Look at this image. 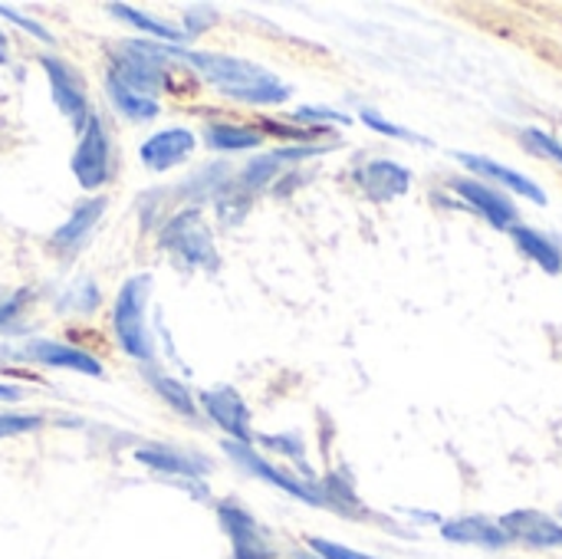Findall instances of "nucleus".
<instances>
[{
  "instance_id": "obj_1",
  "label": "nucleus",
  "mask_w": 562,
  "mask_h": 559,
  "mask_svg": "<svg viewBox=\"0 0 562 559\" xmlns=\"http://www.w3.org/2000/svg\"><path fill=\"white\" fill-rule=\"evenodd\" d=\"M181 59L221 96L234 102H250V105H280L290 99V86L270 72L260 63H250L244 56L231 53H211V49H184Z\"/></svg>"
},
{
  "instance_id": "obj_2",
  "label": "nucleus",
  "mask_w": 562,
  "mask_h": 559,
  "mask_svg": "<svg viewBox=\"0 0 562 559\" xmlns=\"http://www.w3.org/2000/svg\"><path fill=\"white\" fill-rule=\"evenodd\" d=\"M148 293H151V277L148 273H138V277H128L115 297V306H112V329H115V339L122 346L125 356L138 359L142 366L151 362L155 356V346H151V336L145 329V303H148Z\"/></svg>"
},
{
  "instance_id": "obj_3",
  "label": "nucleus",
  "mask_w": 562,
  "mask_h": 559,
  "mask_svg": "<svg viewBox=\"0 0 562 559\" xmlns=\"http://www.w3.org/2000/svg\"><path fill=\"white\" fill-rule=\"evenodd\" d=\"M158 244L168 254H175L181 264H188V267H201V270H214L217 267V247H214L211 227L204 224L201 211H194V208L175 214L165 224Z\"/></svg>"
},
{
  "instance_id": "obj_4",
  "label": "nucleus",
  "mask_w": 562,
  "mask_h": 559,
  "mask_svg": "<svg viewBox=\"0 0 562 559\" xmlns=\"http://www.w3.org/2000/svg\"><path fill=\"white\" fill-rule=\"evenodd\" d=\"M224 455H227L234 465H240L247 474H254V478H260V481H267V484L280 488L283 494H290V497H296V501H303V504H313V507H326V494H323V488H316L313 481H300V478L286 474L283 468H277V465L263 461L250 445L224 441Z\"/></svg>"
},
{
  "instance_id": "obj_5",
  "label": "nucleus",
  "mask_w": 562,
  "mask_h": 559,
  "mask_svg": "<svg viewBox=\"0 0 562 559\" xmlns=\"http://www.w3.org/2000/svg\"><path fill=\"white\" fill-rule=\"evenodd\" d=\"M40 66H43V72L49 79V96H53L56 109L69 119V125L76 132L86 128V122H89V99H86V82H82L79 69L72 63L59 59V56H49V53L40 56Z\"/></svg>"
},
{
  "instance_id": "obj_6",
  "label": "nucleus",
  "mask_w": 562,
  "mask_h": 559,
  "mask_svg": "<svg viewBox=\"0 0 562 559\" xmlns=\"http://www.w3.org/2000/svg\"><path fill=\"white\" fill-rule=\"evenodd\" d=\"M72 175H76L79 188H86V191L102 188L109 178V132L99 115H89V122L79 135V145L72 152Z\"/></svg>"
},
{
  "instance_id": "obj_7",
  "label": "nucleus",
  "mask_w": 562,
  "mask_h": 559,
  "mask_svg": "<svg viewBox=\"0 0 562 559\" xmlns=\"http://www.w3.org/2000/svg\"><path fill=\"white\" fill-rule=\"evenodd\" d=\"M451 191L461 198V204H468L474 214H481L491 227L510 231L517 224V204L507 194L494 191L491 185H484L477 178H454L451 181Z\"/></svg>"
},
{
  "instance_id": "obj_8",
  "label": "nucleus",
  "mask_w": 562,
  "mask_h": 559,
  "mask_svg": "<svg viewBox=\"0 0 562 559\" xmlns=\"http://www.w3.org/2000/svg\"><path fill=\"white\" fill-rule=\"evenodd\" d=\"M356 185L362 188V194L375 204H389L398 201L402 194H408L412 188V171L392 158H372L362 168H356Z\"/></svg>"
},
{
  "instance_id": "obj_9",
  "label": "nucleus",
  "mask_w": 562,
  "mask_h": 559,
  "mask_svg": "<svg viewBox=\"0 0 562 559\" xmlns=\"http://www.w3.org/2000/svg\"><path fill=\"white\" fill-rule=\"evenodd\" d=\"M221 527L231 537L234 547V559H273V547L267 544V534L260 530V524L234 501H224L217 507Z\"/></svg>"
},
{
  "instance_id": "obj_10",
  "label": "nucleus",
  "mask_w": 562,
  "mask_h": 559,
  "mask_svg": "<svg viewBox=\"0 0 562 559\" xmlns=\"http://www.w3.org/2000/svg\"><path fill=\"white\" fill-rule=\"evenodd\" d=\"M201 405L207 412V418L224 428L231 435V441L237 445H254V432H250V412L244 405V399L231 389V385H217V389H207L201 395Z\"/></svg>"
},
{
  "instance_id": "obj_11",
  "label": "nucleus",
  "mask_w": 562,
  "mask_h": 559,
  "mask_svg": "<svg viewBox=\"0 0 562 559\" xmlns=\"http://www.w3.org/2000/svg\"><path fill=\"white\" fill-rule=\"evenodd\" d=\"M20 356L36 362V366H49V369H66V372H79V376H92V379L105 376L102 362L92 353L66 346V343H53V339H33L23 346Z\"/></svg>"
},
{
  "instance_id": "obj_12",
  "label": "nucleus",
  "mask_w": 562,
  "mask_h": 559,
  "mask_svg": "<svg viewBox=\"0 0 562 559\" xmlns=\"http://www.w3.org/2000/svg\"><path fill=\"white\" fill-rule=\"evenodd\" d=\"M497 524L510 537V544L517 540V544H527V547H537V550H557V547H562V524L553 521L550 514L510 511Z\"/></svg>"
},
{
  "instance_id": "obj_13",
  "label": "nucleus",
  "mask_w": 562,
  "mask_h": 559,
  "mask_svg": "<svg viewBox=\"0 0 562 559\" xmlns=\"http://www.w3.org/2000/svg\"><path fill=\"white\" fill-rule=\"evenodd\" d=\"M194 148H198V138H194L191 128H161V132H155L151 138L142 142L138 158H142V165L148 171L161 175V171L181 165Z\"/></svg>"
},
{
  "instance_id": "obj_14",
  "label": "nucleus",
  "mask_w": 562,
  "mask_h": 559,
  "mask_svg": "<svg viewBox=\"0 0 562 559\" xmlns=\"http://www.w3.org/2000/svg\"><path fill=\"white\" fill-rule=\"evenodd\" d=\"M454 158H458L461 165H468L474 175H487L491 181L504 185L507 191H514V194H520V198H527V201L547 204V191H543L533 178H527L524 171H517V168H510V165H501V161H494V158H487V155L454 152Z\"/></svg>"
},
{
  "instance_id": "obj_15",
  "label": "nucleus",
  "mask_w": 562,
  "mask_h": 559,
  "mask_svg": "<svg viewBox=\"0 0 562 559\" xmlns=\"http://www.w3.org/2000/svg\"><path fill=\"white\" fill-rule=\"evenodd\" d=\"M441 537L448 544H464V547H484V550H504L510 537L501 530V524L487 517H454L441 524Z\"/></svg>"
},
{
  "instance_id": "obj_16",
  "label": "nucleus",
  "mask_w": 562,
  "mask_h": 559,
  "mask_svg": "<svg viewBox=\"0 0 562 559\" xmlns=\"http://www.w3.org/2000/svg\"><path fill=\"white\" fill-rule=\"evenodd\" d=\"M102 214H105V198H89V201H82V204L69 214V221H66L63 227L53 231V247L63 250V254L76 250V247L92 234V227L99 224Z\"/></svg>"
},
{
  "instance_id": "obj_17",
  "label": "nucleus",
  "mask_w": 562,
  "mask_h": 559,
  "mask_svg": "<svg viewBox=\"0 0 562 559\" xmlns=\"http://www.w3.org/2000/svg\"><path fill=\"white\" fill-rule=\"evenodd\" d=\"M135 461L145 465L148 471H158V474H171V478H184V481H194L207 471L204 461L198 458H188L181 451H171V448H158V445H145L135 451Z\"/></svg>"
},
{
  "instance_id": "obj_18",
  "label": "nucleus",
  "mask_w": 562,
  "mask_h": 559,
  "mask_svg": "<svg viewBox=\"0 0 562 559\" xmlns=\"http://www.w3.org/2000/svg\"><path fill=\"white\" fill-rule=\"evenodd\" d=\"M105 86H109L112 105H115L125 119H132V122H151V119L161 112V105H158L155 96H145V92H138V89H132V86L122 82L115 72L105 76Z\"/></svg>"
},
{
  "instance_id": "obj_19",
  "label": "nucleus",
  "mask_w": 562,
  "mask_h": 559,
  "mask_svg": "<svg viewBox=\"0 0 562 559\" xmlns=\"http://www.w3.org/2000/svg\"><path fill=\"white\" fill-rule=\"evenodd\" d=\"M510 237H514V244L520 247V254H527L533 264H540V270H547V273H562V254L560 247L547 237V234H540L537 227H520V224H514L510 227Z\"/></svg>"
},
{
  "instance_id": "obj_20",
  "label": "nucleus",
  "mask_w": 562,
  "mask_h": 559,
  "mask_svg": "<svg viewBox=\"0 0 562 559\" xmlns=\"http://www.w3.org/2000/svg\"><path fill=\"white\" fill-rule=\"evenodd\" d=\"M204 142L214 152H247V148H260L263 135L257 128H244V125H231V122H207Z\"/></svg>"
},
{
  "instance_id": "obj_21",
  "label": "nucleus",
  "mask_w": 562,
  "mask_h": 559,
  "mask_svg": "<svg viewBox=\"0 0 562 559\" xmlns=\"http://www.w3.org/2000/svg\"><path fill=\"white\" fill-rule=\"evenodd\" d=\"M109 13H115L119 20H125V23H132V26H138V30H145V33H151L155 40H161L165 46H178V43H184L188 36H184V30H178V26H168L165 20H155V16H148L145 10H138V7H128V3H109Z\"/></svg>"
},
{
  "instance_id": "obj_22",
  "label": "nucleus",
  "mask_w": 562,
  "mask_h": 559,
  "mask_svg": "<svg viewBox=\"0 0 562 559\" xmlns=\"http://www.w3.org/2000/svg\"><path fill=\"white\" fill-rule=\"evenodd\" d=\"M148 382H151V389H155L178 415L198 418V402H194V395L188 392L184 382H178V379H171V376H161V372H148Z\"/></svg>"
},
{
  "instance_id": "obj_23",
  "label": "nucleus",
  "mask_w": 562,
  "mask_h": 559,
  "mask_svg": "<svg viewBox=\"0 0 562 559\" xmlns=\"http://www.w3.org/2000/svg\"><path fill=\"white\" fill-rule=\"evenodd\" d=\"M359 119L372 128V132H382V135H389V138H402V142H415V145H422V148H431L435 142L428 138V135H418V132H412V128H405V125H395V122H389L382 112H375V109H362L359 112Z\"/></svg>"
},
{
  "instance_id": "obj_24",
  "label": "nucleus",
  "mask_w": 562,
  "mask_h": 559,
  "mask_svg": "<svg viewBox=\"0 0 562 559\" xmlns=\"http://www.w3.org/2000/svg\"><path fill=\"white\" fill-rule=\"evenodd\" d=\"M99 306V290L92 280H76L63 297H59V310H79V313H92Z\"/></svg>"
},
{
  "instance_id": "obj_25",
  "label": "nucleus",
  "mask_w": 562,
  "mask_h": 559,
  "mask_svg": "<svg viewBox=\"0 0 562 559\" xmlns=\"http://www.w3.org/2000/svg\"><path fill=\"white\" fill-rule=\"evenodd\" d=\"M520 138H524V145H527L533 155H543V158H550L553 165H560L562 168V142H557L550 132H543V128H524Z\"/></svg>"
},
{
  "instance_id": "obj_26",
  "label": "nucleus",
  "mask_w": 562,
  "mask_h": 559,
  "mask_svg": "<svg viewBox=\"0 0 562 559\" xmlns=\"http://www.w3.org/2000/svg\"><path fill=\"white\" fill-rule=\"evenodd\" d=\"M46 422L43 415H23V412H0V441L3 438H20L30 432H40Z\"/></svg>"
},
{
  "instance_id": "obj_27",
  "label": "nucleus",
  "mask_w": 562,
  "mask_h": 559,
  "mask_svg": "<svg viewBox=\"0 0 562 559\" xmlns=\"http://www.w3.org/2000/svg\"><path fill=\"white\" fill-rule=\"evenodd\" d=\"M0 16L3 20H10V23H16L20 30H26L30 36H36L40 43H53V33L43 26V23H36L33 16H23V13H16L13 7H7V3H0Z\"/></svg>"
},
{
  "instance_id": "obj_28",
  "label": "nucleus",
  "mask_w": 562,
  "mask_h": 559,
  "mask_svg": "<svg viewBox=\"0 0 562 559\" xmlns=\"http://www.w3.org/2000/svg\"><path fill=\"white\" fill-rule=\"evenodd\" d=\"M310 550L319 559H375L369 554H359V550H349L342 544H333V540H323V537H313L310 540Z\"/></svg>"
},
{
  "instance_id": "obj_29",
  "label": "nucleus",
  "mask_w": 562,
  "mask_h": 559,
  "mask_svg": "<svg viewBox=\"0 0 562 559\" xmlns=\"http://www.w3.org/2000/svg\"><path fill=\"white\" fill-rule=\"evenodd\" d=\"M260 438H263L267 448H273V451H280V455H293V461L303 465L306 448H303V438H300V435H260Z\"/></svg>"
},
{
  "instance_id": "obj_30",
  "label": "nucleus",
  "mask_w": 562,
  "mask_h": 559,
  "mask_svg": "<svg viewBox=\"0 0 562 559\" xmlns=\"http://www.w3.org/2000/svg\"><path fill=\"white\" fill-rule=\"evenodd\" d=\"M296 119H316V122H336V125H349V115L346 112H336V109H326V105H303L296 109Z\"/></svg>"
},
{
  "instance_id": "obj_31",
  "label": "nucleus",
  "mask_w": 562,
  "mask_h": 559,
  "mask_svg": "<svg viewBox=\"0 0 562 559\" xmlns=\"http://www.w3.org/2000/svg\"><path fill=\"white\" fill-rule=\"evenodd\" d=\"M23 303H26V293H23V290H16V293H10V297H3V300H0V329H3L16 313H20V306H23Z\"/></svg>"
},
{
  "instance_id": "obj_32",
  "label": "nucleus",
  "mask_w": 562,
  "mask_h": 559,
  "mask_svg": "<svg viewBox=\"0 0 562 559\" xmlns=\"http://www.w3.org/2000/svg\"><path fill=\"white\" fill-rule=\"evenodd\" d=\"M23 399V389L10 385V382H0V402H20Z\"/></svg>"
},
{
  "instance_id": "obj_33",
  "label": "nucleus",
  "mask_w": 562,
  "mask_h": 559,
  "mask_svg": "<svg viewBox=\"0 0 562 559\" xmlns=\"http://www.w3.org/2000/svg\"><path fill=\"white\" fill-rule=\"evenodd\" d=\"M10 63V43H7V36L0 33V66H7Z\"/></svg>"
}]
</instances>
